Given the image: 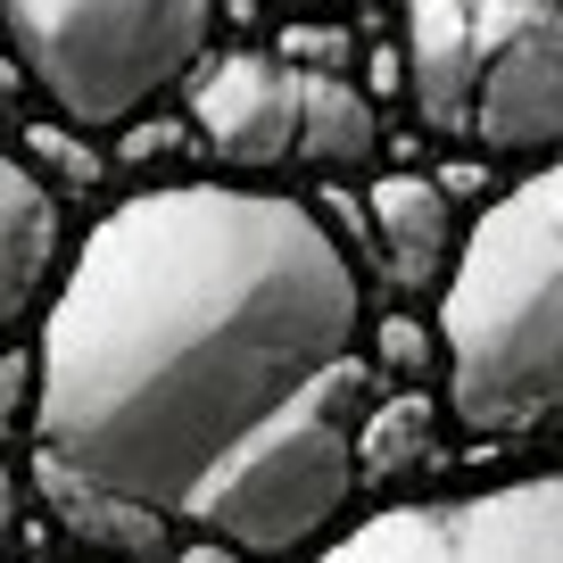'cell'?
<instances>
[{"mask_svg":"<svg viewBox=\"0 0 563 563\" xmlns=\"http://www.w3.org/2000/svg\"><path fill=\"white\" fill-rule=\"evenodd\" d=\"M373 216V241H382V265L398 290H440L448 257H456V199L448 183L431 175H382L365 199Z\"/></svg>","mask_w":563,"mask_h":563,"instance_id":"obj_10","label":"cell"},{"mask_svg":"<svg viewBox=\"0 0 563 563\" xmlns=\"http://www.w3.org/2000/svg\"><path fill=\"white\" fill-rule=\"evenodd\" d=\"M25 84L67 133H124L216 42V0H0Z\"/></svg>","mask_w":563,"mask_h":563,"instance_id":"obj_4","label":"cell"},{"mask_svg":"<svg viewBox=\"0 0 563 563\" xmlns=\"http://www.w3.org/2000/svg\"><path fill=\"white\" fill-rule=\"evenodd\" d=\"M67 257V224H58V191L18 158L0 150V349L42 316Z\"/></svg>","mask_w":563,"mask_h":563,"instance_id":"obj_9","label":"cell"},{"mask_svg":"<svg viewBox=\"0 0 563 563\" xmlns=\"http://www.w3.org/2000/svg\"><path fill=\"white\" fill-rule=\"evenodd\" d=\"M373 398V365L349 356L323 382H307L299 398L265 415L208 481H199L183 530L241 547L249 563H299L349 522L356 497V415Z\"/></svg>","mask_w":563,"mask_h":563,"instance_id":"obj_3","label":"cell"},{"mask_svg":"<svg viewBox=\"0 0 563 563\" xmlns=\"http://www.w3.org/2000/svg\"><path fill=\"white\" fill-rule=\"evenodd\" d=\"M299 563H563V473L406 497L340 522Z\"/></svg>","mask_w":563,"mask_h":563,"instance_id":"obj_5","label":"cell"},{"mask_svg":"<svg viewBox=\"0 0 563 563\" xmlns=\"http://www.w3.org/2000/svg\"><path fill=\"white\" fill-rule=\"evenodd\" d=\"M522 9L530 0H406V100H415L422 133L464 141L481 58L506 42Z\"/></svg>","mask_w":563,"mask_h":563,"instance_id":"obj_8","label":"cell"},{"mask_svg":"<svg viewBox=\"0 0 563 563\" xmlns=\"http://www.w3.org/2000/svg\"><path fill=\"white\" fill-rule=\"evenodd\" d=\"M373 150H382V117H373L365 91L349 75H299V141H290V158L340 175V166H365Z\"/></svg>","mask_w":563,"mask_h":563,"instance_id":"obj_12","label":"cell"},{"mask_svg":"<svg viewBox=\"0 0 563 563\" xmlns=\"http://www.w3.org/2000/svg\"><path fill=\"white\" fill-rule=\"evenodd\" d=\"M25 422H34V349L9 340V349H0V440L25 431Z\"/></svg>","mask_w":563,"mask_h":563,"instance_id":"obj_14","label":"cell"},{"mask_svg":"<svg viewBox=\"0 0 563 563\" xmlns=\"http://www.w3.org/2000/svg\"><path fill=\"white\" fill-rule=\"evenodd\" d=\"M464 141L497 150V158L563 150V9L555 0H530L522 18L506 25V42L481 58Z\"/></svg>","mask_w":563,"mask_h":563,"instance_id":"obj_6","label":"cell"},{"mask_svg":"<svg viewBox=\"0 0 563 563\" xmlns=\"http://www.w3.org/2000/svg\"><path fill=\"white\" fill-rule=\"evenodd\" d=\"M166 563H249L241 547H224V539H208V530H191V539H175V555Z\"/></svg>","mask_w":563,"mask_h":563,"instance_id":"obj_17","label":"cell"},{"mask_svg":"<svg viewBox=\"0 0 563 563\" xmlns=\"http://www.w3.org/2000/svg\"><path fill=\"white\" fill-rule=\"evenodd\" d=\"M382 365L415 382V373L431 365V340H422V332H415V323H406V316H398V323H382Z\"/></svg>","mask_w":563,"mask_h":563,"instance_id":"obj_15","label":"cell"},{"mask_svg":"<svg viewBox=\"0 0 563 563\" xmlns=\"http://www.w3.org/2000/svg\"><path fill=\"white\" fill-rule=\"evenodd\" d=\"M422 464H440V406L422 389H398L356 422V481H406Z\"/></svg>","mask_w":563,"mask_h":563,"instance_id":"obj_13","label":"cell"},{"mask_svg":"<svg viewBox=\"0 0 563 563\" xmlns=\"http://www.w3.org/2000/svg\"><path fill=\"white\" fill-rule=\"evenodd\" d=\"M448 415L473 440L563 431V158L497 191L440 274Z\"/></svg>","mask_w":563,"mask_h":563,"instance_id":"obj_2","label":"cell"},{"mask_svg":"<svg viewBox=\"0 0 563 563\" xmlns=\"http://www.w3.org/2000/svg\"><path fill=\"white\" fill-rule=\"evenodd\" d=\"M191 124L208 141V158L241 166V175H274V166H290V141H299V67L274 51L199 58Z\"/></svg>","mask_w":563,"mask_h":563,"instance_id":"obj_7","label":"cell"},{"mask_svg":"<svg viewBox=\"0 0 563 563\" xmlns=\"http://www.w3.org/2000/svg\"><path fill=\"white\" fill-rule=\"evenodd\" d=\"M18 522H25V481H18V464L0 456V563L18 547Z\"/></svg>","mask_w":563,"mask_h":563,"instance_id":"obj_16","label":"cell"},{"mask_svg":"<svg viewBox=\"0 0 563 563\" xmlns=\"http://www.w3.org/2000/svg\"><path fill=\"white\" fill-rule=\"evenodd\" d=\"M34 489H42V506L58 514V530H67L75 547H91V555H108V563H166L175 555V522H166V514L124 506V497H108V489H84V481H67V473H34Z\"/></svg>","mask_w":563,"mask_h":563,"instance_id":"obj_11","label":"cell"},{"mask_svg":"<svg viewBox=\"0 0 563 563\" xmlns=\"http://www.w3.org/2000/svg\"><path fill=\"white\" fill-rule=\"evenodd\" d=\"M365 282L307 199L265 183L133 191L58 257L34 349V473L183 530L265 415L349 365Z\"/></svg>","mask_w":563,"mask_h":563,"instance_id":"obj_1","label":"cell"},{"mask_svg":"<svg viewBox=\"0 0 563 563\" xmlns=\"http://www.w3.org/2000/svg\"><path fill=\"white\" fill-rule=\"evenodd\" d=\"M265 9H282L290 25H307V18H332V9H349V0H265Z\"/></svg>","mask_w":563,"mask_h":563,"instance_id":"obj_18","label":"cell"}]
</instances>
